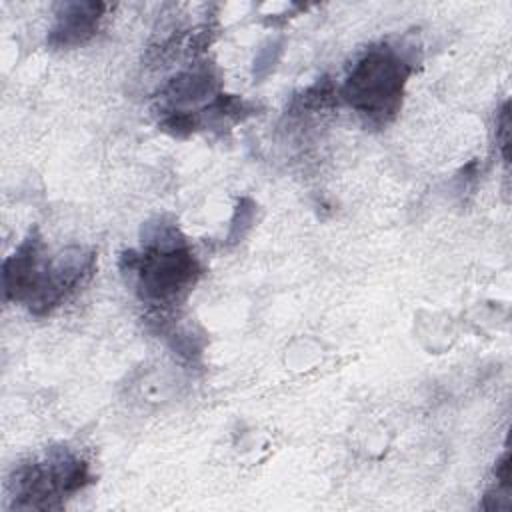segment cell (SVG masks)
Listing matches in <instances>:
<instances>
[{
    "label": "cell",
    "mask_w": 512,
    "mask_h": 512,
    "mask_svg": "<svg viewBox=\"0 0 512 512\" xmlns=\"http://www.w3.org/2000/svg\"><path fill=\"white\" fill-rule=\"evenodd\" d=\"M94 272L96 252L92 248L68 246L52 254L38 226H32L2 264L4 300L44 318L70 300Z\"/></svg>",
    "instance_id": "obj_1"
},
{
    "label": "cell",
    "mask_w": 512,
    "mask_h": 512,
    "mask_svg": "<svg viewBox=\"0 0 512 512\" xmlns=\"http://www.w3.org/2000/svg\"><path fill=\"white\" fill-rule=\"evenodd\" d=\"M140 248L120 254V274L154 316H166L182 304L202 278L204 268L172 218L158 216L144 224Z\"/></svg>",
    "instance_id": "obj_2"
},
{
    "label": "cell",
    "mask_w": 512,
    "mask_h": 512,
    "mask_svg": "<svg viewBox=\"0 0 512 512\" xmlns=\"http://www.w3.org/2000/svg\"><path fill=\"white\" fill-rule=\"evenodd\" d=\"M414 72V58L390 42L364 50L338 88V98L348 104L368 126L384 128L400 112L404 90Z\"/></svg>",
    "instance_id": "obj_3"
},
{
    "label": "cell",
    "mask_w": 512,
    "mask_h": 512,
    "mask_svg": "<svg viewBox=\"0 0 512 512\" xmlns=\"http://www.w3.org/2000/svg\"><path fill=\"white\" fill-rule=\"evenodd\" d=\"M90 464L66 446L18 464L6 480L8 510H60L68 498L94 484Z\"/></svg>",
    "instance_id": "obj_4"
},
{
    "label": "cell",
    "mask_w": 512,
    "mask_h": 512,
    "mask_svg": "<svg viewBox=\"0 0 512 512\" xmlns=\"http://www.w3.org/2000/svg\"><path fill=\"white\" fill-rule=\"evenodd\" d=\"M108 6L102 2H62L56 6V20L46 44L52 50H70L86 44L96 32Z\"/></svg>",
    "instance_id": "obj_5"
},
{
    "label": "cell",
    "mask_w": 512,
    "mask_h": 512,
    "mask_svg": "<svg viewBox=\"0 0 512 512\" xmlns=\"http://www.w3.org/2000/svg\"><path fill=\"white\" fill-rule=\"evenodd\" d=\"M218 80L210 68H194L176 74L160 90V110L162 114L172 110H182L184 104H194L208 94H218Z\"/></svg>",
    "instance_id": "obj_6"
},
{
    "label": "cell",
    "mask_w": 512,
    "mask_h": 512,
    "mask_svg": "<svg viewBox=\"0 0 512 512\" xmlns=\"http://www.w3.org/2000/svg\"><path fill=\"white\" fill-rule=\"evenodd\" d=\"M338 102V88L332 84L328 76L316 80L312 86H308L304 92L294 96L292 100V112H316L330 106H336Z\"/></svg>",
    "instance_id": "obj_7"
},
{
    "label": "cell",
    "mask_w": 512,
    "mask_h": 512,
    "mask_svg": "<svg viewBox=\"0 0 512 512\" xmlns=\"http://www.w3.org/2000/svg\"><path fill=\"white\" fill-rule=\"evenodd\" d=\"M254 208H256V204L250 198L238 200V204L234 208L232 224H230V234H228L230 242H238L244 236V232L250 228L252 218H254Z\"/></svg>",
    "instance_id": "obj_8"
},
{
    "label": "cell",
    "mask_w": 512,
    "mask_h": 512,
    "mask_svg": "<svg viewBox=\"0 0 512 512\" xmlns=\"http://www.w3.org/2000/svg\"><path fill=\"white\" fill-rule=\"evenodd\" d=\"M496 142L502 150V160L508 164V142H510V112L508 102L502 104L498 116H496Z\"/></svg>",
    "instance_id": "obj_9"
}]
</instances>
